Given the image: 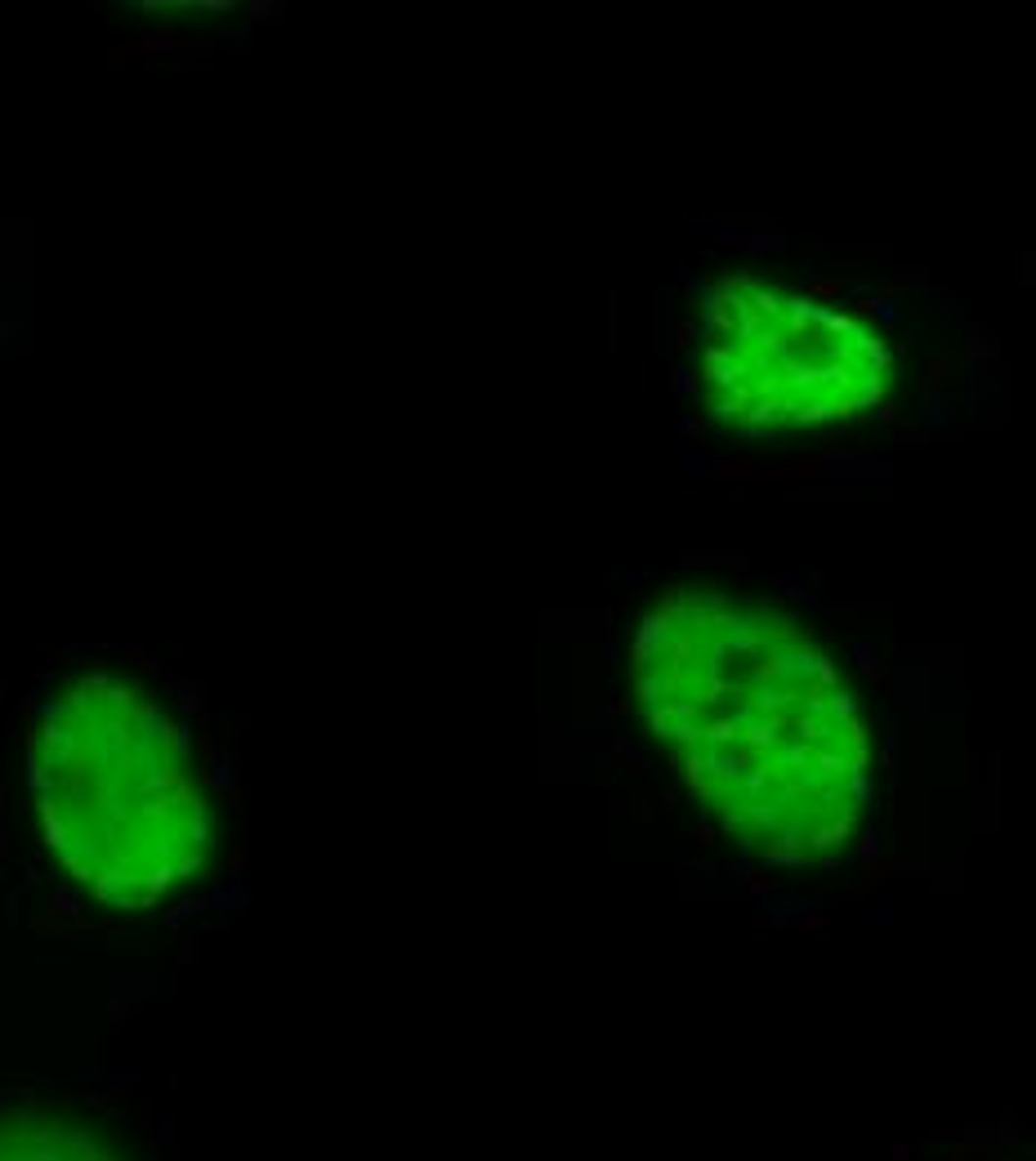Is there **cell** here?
Wrapping results in <instances>:
<instances>
[{"instance_id": "obj_3", "label": "cell", "mask_w": 1036, "mask_h": 1161, "mask_svg": "<svg viewBox=\"0 0 1036 1161\" xmlns=\"http://www.w3.org/2000/svg\"><path fill=\"white\" fill-rule=\"evenodd\" d=\"M0 1161H125V1152L71 1112H19L0 1117Z\"/></svg>"}, {"instance_id": "obj_4", "label": "cell", "mask_w": 1036, "mask_h": 1161, "mask_svg": "<svg viewBox=\"0 0 1036 1161\" xmlns=\"http://www.w3.org/2000/svg\"><path fill=\"white\" fill-rule=\"evenodd\" d=\"M952 420V398L943 384H924V429H947Z\"/></svg>"}, {"instance_id": "obj_6", "label": "cell", "mask_w": 1036, "mask_h": 1161, "mask_svg": "<svg viewBox=\"0 0 1036 1161\" xmlns=\"http://www.w3.org/2000/svg\"><path fill=\"white\" fill-rule=\"evenodd\" d=\"M863 309H871V314H875V317H880V322H884V326H889V322H894V317H898V314H894V304H889V300H867V304H863Z\"/></svg>"}, {"instance_id": "obj_2", "label": "cell", "mask_w": 1036, "mask_h": 1161, "mask_svg": "<svg viewBox=\"0 0 1036 1161\" xmlns=\"http://www.w3.org/2000/svg\"><path fill=\"white\" fill-rule=\"evenodd\" d=\"M27 791L59 876L113 911L179 898L224 836L193 719L121 661L54 679L27 728Z\"/></svg>"}, {"instance_id": "obj_5", "label": "cell", "mask_w": 1036, "mask_h": 1161, "mask_svg": "<svg viewBox=\"0 0 1036 1161\" xmlns=\"http://www.w3.org/2000/svg\"><path fill=\"white\" fill-rule=\"evenodd\" d=\"M777 586H782V590H786V595H791V599H795V604H804V607H818V604H813V599H809V595H804V586H800V581H795V576H786V572H782V576H777Z\"/></svg>"}, {"instance_id": "obj_1", "label": "cell", "mask_w": 1036, "mask_h": 1161, "mask_svg": "<svg viewBox=\"0 0 1036 1161\" xmlns=\"http://www.w3.org/2000/svg\"><path fill=\"white\" fill-rule=\"evenodd\" d=\"M635 701L683 787L773 867L863 840L871 738L831 656L720 599L666 595L631 648Z\"/></svg>"}]
</instances>
